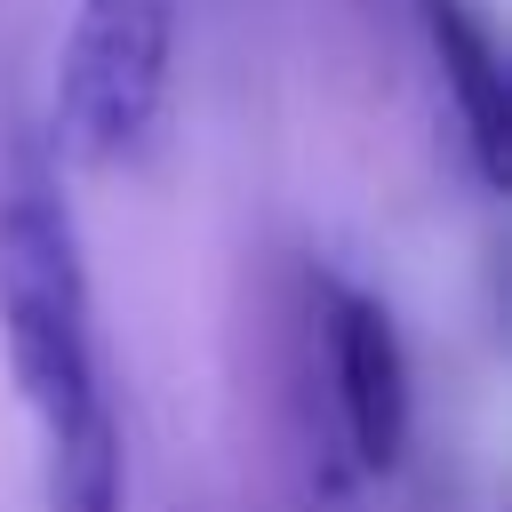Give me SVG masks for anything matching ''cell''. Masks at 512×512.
I'll return each instance as SVG.
<instances>
[{"instance_id": "1", "label": "cell", "mask_w": 512, "mask_h": 512, "mask_svg": "<svg viewBox=\"0 0 512 512\" xmlns=\"http://www.w3.org/2000/svg\"><path fill=\"white\" fill-rule=\"evenodd\" d=\"M0 344H8V376H16L40 440H56L88 408H104L80 232L40 160H16V176L0 192Z\"/></svg>"}, {"instance_id": "2", "label": "cell", "mask_w": 512, "mask_h": 512, "mask_svg": "<svg viewBox=\"0 0 512 512\" xmlns=\"http://www.w3.org/2000/svg\"><path fill=\"white\" fill-rule=\"evenodd\" d=\"M176 64V0H72V32L56 56V152L80 168L144 160L168 112Z\"/></svg>"}, {"instance_id": "3", "label": "cell", "mask_w": 512, "mask_h": 512, "mask_svg": "<svg viewBox=\"0 0 512 512\" xmlns=\"http://www.w3.org/2000/svg\"><path fill=\"white\" fill-rule=\"evenodd\" d=\"M312 336L328 360V400L352 472H392L408 448V352L392 312L352 280H312Z\"/></svg>"}, {"instance_id": "4", "label": "cell", "mask_w": 512, "mask_h": 512, "mask_svg": "<svg viewBox=\"0 0 512 512\" xmlns=\"http://www.w3.org/2000/svg\"><path fill=\"white\" fill-rule=\"evenodd\" d=\"M416 24H424V48H432V72L448 88V112L464 128L472 176L496 192L504 160H512V80H504L496 32L472 16V0H416Z\"/></svg>"}, {"instance_id": "5", "label": "cell", "mask_w": 512, "mask_h": 512, "mask_svg": "<svg viewBox=\"0 0 512 512\" xmlns=\"http://www.w3.org/2000/svg\"><path fill=\"white\" fill-rule=\"evenodd\" d=\"M48 512H120V424L88 408L72 432L48 440Z\"/></svg>"}]
</instances>
